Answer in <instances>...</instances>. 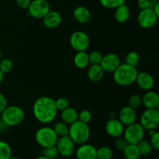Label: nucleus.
Wrapping results in <instances>:
<instances>
[{
  "mask_svg": "<svg viewBox=\"0 0 159 159\" xmlns=\"http://www.w3.org/2000/svg\"><path fill=\"white\" fill-rule=\"evenodd\" d=\"M57 111L55 102L49 96H40L33 105V114L38 122L48 124L55 120Z\"/></svg>",
  "mask_w": 159,
  "mask_h": 159,
  "instance_id": "nucleus-1",
  "label": "nucleus"
},
{
  "mask_svg": "<svg viewBox=\"0 0 159 159\" xmlns=\"http://www.w3.org/2000/svg\"><path fill=\"white\" fill-rule=\"evenodd\" d=\"M138 71L136 67L120 64L113 72V79L120 86H129L136 82Z\"/></svg>",
  "mask_w": 159,
  "mask_h": 159,
  "instance_id": "nucleus-2",
  "label": "nucleus"
},
{
  "mask_svg": "<svg viewBox=\"0 0 159 159\" xmlns=\"http://www.w3.org/2000/svg\"><path fill=\"white\" fill-rule=\"evenodd\" d=\"M68 136L75 144L80 145L87 143L90 138V129L89 124L76 120L69 125Z\"/></svg>",
  "mask_w": 159,
  "mask_h": 159,
  "instance_id": "nucleus-3",
  "label": "nucleus"
},
{
  "mask_svg": "<svg viewBox=\"0 0 159 159\" xmlns=\"http://www.w3.org/2000/svg\"><path fill=\"white\" fill-rule=\"evenodd\" d=\"M1 117L2 122L8 127H15L20 125L24 120L25 113L20 107L7 106L1 113Z\"/></svg>",
  "mask_w": 159,
  "mask_h": 159,
  "instance_id": "nucleus-4",
  "label": "nucleus"
},
{
  "mask_svg": "<svg viewBox=\"0 0 159 159\" xmlns=\"http://www.w3.org/2000/svg\"><path fill=\"white\" fill-rule=\"evenodd\" d=\"M57 139L58 137L52 127L48 126L40 127L35 133L36 141L43 148L56 145Z\"/></svg>",
  "mask_w": 159,
  "mask_h": 159,
  "instance_id": "nucleus-5",
  "label": "nucleus"
},
{
  "mask_svg": "<svg viewBox=\"0 0 159 159\" xmlns=\"http://www.w3.org/2000/svg\"><path fill=\"white\" fill-rule=\"evenodd\" d=\"M126 127L123 135L128 144H138L144 139L145 130L139 123L134 122Z\"/></svg>",
  "mask_w": 159,
  "mask_h": 159,
  "instance_id": "nucleus-6",
  "label": "nucleus"
},
{
  "mask_svg": "<svg viewBox=\"0 0 159 159\" xmlns=\"http://www.w3.org/2000/svg\"><path fill=\"white\" fill-rule=\"evenodd\" d=\"M139 124L144 130H155L159 125L158 109H146L141 114Z\"/></svg>",
  "mask_w": 159,
  "mask_h": 159,
  "instance_id": "nucleus-7",
  "label": "nucleus"
},
{
  "mask_svg": "<svg viewBox=\"0 0 159 159\" xmlns=\"http://www.w3.org/2000/svg\"><path fill=\"white\" fill-rule=\"evenodd\" d=\"M69 43L76 51H85L90 44L89 37L83 31H75L70 36Z\"/></svg>",
  "mask_w": 159,
  "mask_h": 159,
  "instance_id": "nucleus-8",
  "label": "nucleus"
},
{
  "mask_svg": "<svg viewBox=\"0 0 159 159\" xmlns=\"http://www.w3.org/2000/svg\"><path fill=\"white\" fill-rule=\"evenodd\" d=\"M27 9L29 15L35 19H43L51 10L47 0H31Z\"/></svg>",
  "mask_w": 159,
  "mask_h": 159,
  "instance_id": "nucleus-9",
  "label": "nucleus"
},
{
  "mask_svg": "<svg viewBox=\"0 0 159 159\" xmlns=\"http://www.w3.org/2000/svg\"><path fill=\"white\" fill-rule=\"evenodd\" d=\"M158 16L155 13L152 8L141 9L138 15V23L144 29H150L155 26L158 22Z\"/></svg>",
  "mask_w": 159,
  "mask_h": 159,
  "instance_id": "nucleus-10",
  "label": "nucleus"
},
{
  "mask_svg": "<svg viewBox=\"0 0 159 159\" xmlns=\"http://www.w3.org/2000/svg\"><path fill=\"white\" fill-rule=\"evenodd\" d=\"M55 146L57 147L59 155L63 158L72 156L75 152V144L68 135L58 138Z\"/></svg>",
  "mask_w": 159,
  "mask_h": 159,
  "instance_id": "nucleus-11",
  "label": "nucleus"
},
{
  "mask_svg": "<svg viewBox=\"0 0 159 159\" xmlns=\"http://www.w3.org/2000/svg\"><path fill=\"white\" fill-rule=\"evenodd\" d=\"M120 65V59L119 56L114 53H109L105 55H102V58L99 64L103 71L109 73H113Z\"/></svg>",
  "mask_w": 159,
  "mask_h": 159,
  "instance_id": "nucleus-12",
  "label": "nucleus"
},
{
  "mask_svg": "<svg viewBox=\"0 0 159 159\" xmlns=\"http://www.w3.org/2000/svg\"><path fill=\"white\" fill-rule=\"evenodd\" d=\"M124 125L118 119L111 118L105 125V130L107 134L112 138H119L122 136L124 131Z\"/></svg>",
  "mask_w": 159,
  "mask_h": 159,
  "instance_id": "nucleus-13",
  "label": "nucleus"
},
{
  "mask_svg": "<svg viewBox=\"0 0 159 159\" xmlns=\"http://www.w3.org/2000/svg\"><path fill=\"white\" fill-rule=\"evenodd\" d=\"M97 148L90 144H80L75 152L76 159H96Z\"/></svg>",
  "mask_w": 159,
  "mask_h": 159,
  "instance_id": "nucleus-14",
  "label": "nucleus"
},
{
  "mask_svg": "<svg viewBox=\"0 0 159 159\" xmlns=\"http://www.w3.org/2000/svg\"><path fill=\"white\" fill-rule=\"evenodd\" d=\"M137 113L134 109L131 108L129 106L122 107L120 109L118 114L119 120L124 124V126H128L133 123L136 122Z\"/></svg>",
  "mask_w": 159,
  "mask_h": 159,
  "instance_id": "nucleus-15",
  "label": "nucleus"
},
{
  "mask_svg": "<svg viewBox=\"0 0 159 159\" xmlns=\"http://www.w3.org/2000/svg\"><path fill=\"white\" fill-rule=\"evenodd\" d=\"M135 82H137L139 88L144 91L152 90V89L155 85V79L153 76L150 73L146 72V71L138 72Z\"/></svg>",
  "mask_w": 159,
  "mask_h": 159,
  "instance_id": "nucleus-16",
  "label": "nucleus"
},
{
  "mask_svg": "<svg viewBox=\"0 0 159 159\" xmlns=\"http://www.w3.org/2000/svg\"><path fill=\"white\" fill-rule=\"evenodd\" d=\"M62 21L61 15L57 11L50 10L43 18V25L48 29H54L60 26Z\"/></svg>",
  "mask_w": 159,
  "mask_h": 159,
  "instance_id": "nucleus-17",
  "label": "nucleus"
},
{
  "mask_svg": "<svg viewBox=\"0 0 159 159\" xmlns=\"http://www.w3.org/2000/svg\"><path fill=\"white\" fill-rule=\"evenodd\" d=\"M142 104L146 109H158L159 96L156 92L146 91L144 96L141 97Z\"/></svg>",
  "mask_w": 159,
  "mask_h": 159,
  "instance_id": "nucleus-18",
  "label": "nucleus"
},
{
  "mask_svg": "<svg viewBox=\"0 0 159 159\" xmlns=\"http://www.w3.org/2000/svg\"><path fill=\"white\" fill-rule=\"evenodd\" d=\"M73 17L78 23L85 24L91 20V12L85 6H77L73 11Z\"/></svg>",
  "mask_w": 159,
  "mask_h": 159,
  "instance_id": "nucleus-19",
  "label": "nucleus"
},
{
  "mask_svg": "<svg viewBox=\"0 0 159 159\" xmlns=\"http://www.w3.org/2000/svg\"><path fill=\"white\" fill-rule=\"evenodd\" d=\"M105 71L99 65H91L87 71L88 79L93 82H98L102 80Z\"/></svg>",
  "mask_w": 159,
  "mask_h": 159,
  "instance_id": "nucleus-20",
  "label": "nucleus"
},
{
  "mask_svg": "<svg viewBox=\"0 0 159 159\" xmlns=\"http://www.w3.org/2000/svg\"><path fill=\"white\" fill-rule=\"evenodd\" d=\"M114 12V18L119 23H125L130 19V12L128 6L125 3L116 7Z\"/></svg>",
  "mask_w": 159,
  "mask_h": 159,
  "instance_id": "nucleus-21",
  "label": "nucleus"
},
{
  "mask_svg": "<svg viewBox=\"0 0 159 159\" xmlns=\"http://www.w3.org/2000/svg\"><path fill=\"white\" fill-rule=\"evenodd\" d=\"M78 114L79 113L75 109L68 107L61 111V119L64 123L70 125L78 120Z\"/></svg>",
  "mask_w": 159,
  "mask_h": 159,
  "instance_id": "nucleus-22",
  "label": "nucleus"
},
{
  "mask_svg": "<svg viewBox=\"0 0 159 159\" xmlns=\"http://www.w3.org/2000/svg\"><path fill=\"white\" fill-rule=\"evenodd\" d=\"M75 66L79 69H85L89 65V55L86 51H77L73 59Z\"/></svg>",
  "mask_w": 159,
  "mask_h": 159,
  "instance_id": "nucleus-23",
  "label": "nucleus"
},
{
  "mask_svg": "<svg viewBox=\"0 0 159 159\" xmlns=\"http://www.w3.org/2000/svg\"><path fill=\"white\" fill-rule=\"evenodd\" d=\"M123 154L126 159H140L141 157L137 144H128L126 148L123 151Z\"/></svg>",
  "mask_w": 159,
  "mask_h": 159,
  "instance_id": "nucleus-24",
  "label": "nucleus"
},
{
  "mask_svg": "<svg viewBox=\"0 0 159 159\" xmlns=\"http://www.w3.org/2000/svg\"><path fill=\"white\" fill-rule=\"evenodd\" d=\"M52 128L58 138L68 135L69 126L65 124V123H64L63 121H58V122L55 123Z\"/></svg>",
  "mask_w": 159,
  "mask_h": 159,
  "instance_id": "nucleus-25",
  "label": "nucleus"
},
{
  "mask_svg": "<svg viewBox=\"0 0 159 159\" xmlns=\"http://www.w3.org/2000/svg\"><path fill=\"white\" fill-rule=\"evenodd\" d=\"M137 146H138V148L141 156H149L153 151V148H152L150 142L144 139L140 141L137 144Z\"/></svg>",
  "mask_w": 159,
  "mask_h": 159,
  "instance_id": "nucleus-26",
  "label": "nucleus"
},
{
  "mask_svg": "<svg viewBox=\"0 0 159 159\" xmlns=\"http://www.w3.org/2000/svg\"><path fill=\"white\" fill-rule=\"evenodd\" d=\"M113 150L108 146H102L99 148L96 152L97 159H111L113 158Z\"/></svg>",
  "mask_w": 159,
  "mask_h": 159,
  "instance_id": "nucleus-27",
  "label": "nucleus"
},
{
  "mask_svg": "<svg viewBox=\"0 0 159 159\" xmlns=\"http://www.w3.org/2000/svg\"><path fill=\"white\" fill-rule=\"evenodd\" d=\"M12 156V148L7 142L0 141V159H9Z\"/></svg>",
  "mask_w": 159,
  "mask_h": 159,
  "instance_id": "nucleus-28",
  "label": "nucleus"
},
{
  "mask_svg": "<svg viewBox=\"0 0 159 159\" xmlns=\"http://www.w3.org/2000/svg\"><path fill=\"white\" fill-rule=\"evenodd\" d=\"M141 57L140 54L136 51H130L126 55L125 57V63L131 66L136 67L139 64Z\"/></svg>",
  "mask_w": 159,
  "mask_h": 159,
  "instance_id": "nucleus-29",
  "label": "nucleus"
},
{
  "mask_svg": "<svg viewBox=\"0 0 159 159\" xmlns=\"http://www.w3.org/2000/svg\"><path fill=\"white\" fill-rule=\"evenodd\" d=\"M42 155L48 159H56L59 155L58 151L55 145L51 147L43 148L42 151Z\"/></svg>",
  "mask_w": 159,
  "mask_h": 159,
  "instance_id": "nucleus-30",
  "label": "nucleus"
},
{
  "mask_svg": "<svg viewBox=\"0 0 159 159\" xmlns=\"http://www.w3.org/2000/svg\"><path fill=\"white\" fill-rule=\"evenodd\" d=\"M99 2L107 9H116L125 3V0H99Z\"/></svg>",
  "mask_w": 159,
  "mask_h": 159,
  "instance_id": "nucleus-31",
  "label": "nucleus"
},
{
  "mask_svg": "<svg viewBox=\"0 0 159 159\" xmlns=\"http://www.w3.org/2000/svg\"><path fill=\"white\" fill-rule=\"evenodd\" d=\"M13 68V63L9 58H1L0 60V70L3 74L9 73Z\"/></svg>",
  "mask_w": 159,
  "mask_h": 159,
  "instance_id": "nucleus-32",
  "label": "nucleus"
},
{
  "mask_svg": "<svg viewBox=\"0 0 159 159\" xmlns=\"http://www.w3.org/2000/svg\"><path fill=\"white\" fill-rule=\"evenodd\" d=\"M142 104V99H141V96H139L138 94H133L132 96H130L128 99V106L131 108L138 109V107H141Z\"/></svg>",
  "mask_w": 159,
  "mask_h": 159,
  "instance_id": "nucleus-33",
  "label": "nucleus"
},
{
  "mask_svg": "<svg viewBox=\"0 0 159 159\" xmlns=\"http://www.w3.org/2000/svg\"><path fill=\"white\" fill-rule=\"evenodd\" d=\"M89 61L91 65H99L102 58V54L98 51H93L88 54Z\"/></svg>",
  "mask_w": 159,
  "mask_h": 159,
  "instance_id": "nucleus-34",
  "label": "nucleus"
},
{
  "mask_svg": "<svg viewBox=\"0 0 159 159\" xmlns=\"http://www.w3.org/2000/svg\"><path fill=\"white\" fill-rule=\"evenodd\" d=\"M92 118H93V115H92L91 112L88 110H82L78 114V120L85 123V124H89V123L92 120Z\"/></svg>",
  "mask_w": 159,
  "mask_h": 159,
  "instance_id": "nucleus-35",
  "label": "nucleus"
},
{
  "mask_svg": "<svg viewBox=\"0 0 159 159\" xmlns=\"http://www.w3.org/2000/svg\"><path fill=\"white\" fill-rule=\"evenodd\" d=\"M54 102H55L56 108H57V110H61V111L64 109L69 107V101H68V99L67 98L60 97L56 99V100H54Z\"/></svg>",
  "mask_w": 159,
  "mask_h": 159,
  "instance_id": "nucleus-36",
  "label": "nucleus"
},
{
  "mask_svg": "<svg viewBox=\"0 0 159 159\" xmlns=\"http://www.w3.org/2000/svg\"><path fill=\"white\" fill-rule=\"evenodd\" d=\"M115 147L120 152H122L126 148V147L127 146L128 143L127 142V141L125 140V138L124 137L120 136L119 138H116V141H115Z\"/></svg>",
  "mask_w": 159,
  "mask_h": 159,
  "instance_id": "nucleus-37",
  "label": "nucleus"
},
{
  "mask_svg": "<svg viewBox=\"0 0 159 159\" xmlns=\"http://www.w3.org/2000/svg\"><path fill=\"white\" fill-rule=\"evenodd\" d=\"M150 138V144H152V148L155 150L158 151L159 150V133L158 131L155 132L152 135H151Z\"/></svg>",
  "mask_w": 159,
  "mask_h": 159,
  "instance_id": "nucleus-38",
  "label": "nucleus"
},
{
  "mask_svg": "<svg viewBox=\"0 0 159 159\" xmlns=\"http://www.w3.org/2000/svg\"><path fill=\"white\" fill-rule=\"evenodd\" d=\"M16 2L20 9H27L30 4L31 0H16Z\"/></svg>",
  "mask_w": 159,
  "mask_h": 159,
  "instance_id": "nucleus-39",
  "label": "nucleus"
},
{
  "mask_svg": "<svg viewBox=\"0 0 159 159\" xmlns=\"http://www.w3.org/2000/svg\"><path fill=\"white\" fill-rule=\"evenodd\" d=\"M137 4L141 10L148 9V8H150V0H138Z\"/></svg>",
  "mask_w": 159,
  "mask_h": 159,
  "instance_id": "nucleus-40",
  "label": "nucleus"
},
{
  "mask_svg": "<svg viewBox=\"0 0 159 159\" xmlns=\"http://www.w3.org/2000/svg\"><path fill=\"white\" fill-rule=\"evenodd\" d=\"M7 107V99L3 94L0 93V114Z\"/></svg>",
  "mask_w": 159,
  "mask_h": 159,
  "instance_id": "nucleus-41",
  "label": "nucleus"
},
{
  "mask_svg": "<svg viewBox=\"0 0 159 159\" xmlns=\"http://www.w3.org/2000/svg\"><path fill=\"white\" fill-rule=\"evenodd\" d=\"M152 9H153V11L155 12V13L159 17V2L158 1L155 3V6H154Z\"/></svg>",
  "mask_w": 159,
  "mask_h": 159,
  "instance_id": "nucleus-42",
  "label": "nucleus"
},
{
  "mask_svg": "<svg viewBox=\"0 0 159 159\" xmlns=\"http://www.w3.org/2000/svg\"><path fill=\"white\" fill-rule=\"evenodd\" d=\"M8 126L6 124H5L4 123H2L1 125H0V133H3V132H6L7 130Z\"/></svg>",
  "mask_w": 159,
  "mask_h": 159,
  "instance_id": "nucleus-43",
  "label": "nucleus"
},
{
  "mask_svg": "<svg viewBox=\"0 0 159 159\" xmlns=\"http://www.w3.org/2000/svg\"><path fill=\"white\" fill-rule=\"evenodd\" d=\"M3 79H4V74H3V73L1 71V70H0V84L2 82Z\"/></svg>",
  "mask_w": 159,
  "mask_h": 159,
  "instance_id": "nucleus-44",
  "label": "nucleus"
},
{
  "mask_svg": "<svg viewBox=\"0 0 159 159\" xmlns=\"http://www.w3.org/2000/svg\"><path fill=\"white\" fill-rule=\"evenodd\" d=\"M35 159H48V158H47L46 157H44V156H43V155H40V156H38V157H37V158H36Z\"/></svg>",
  "mask_w": 159,
  "mask_h": 159,
  "instance_id": "nucleus-45",
  "label": "nucleus"
},
{
  "mask_svg": "<svg viewBox=\"0 0 159 159\" xmlns=\"http://www.w3.org/2000/svg\"><path fill=\"white\" fill-rule=\"evenodd\" d=\"M63 159H76V158H72V157H71V156H70V157H65V158H64Z\"/></svg>",
  "mask_w": 159,
  "mask_h": 159,
  "instance_id": "nucleus-46",
  "label": "nucleus"
},
{
  "mask_svg": "<svg viewBox=\"0 0 159 159\" xmlns=\"http://www.w3.org/2000/svg\"><path fill=\"white\" fill-rule=\"evenodd\" d=\"M9 159H20V158H17V157H12V156H11L10 158H9Z\"/></svg>",
  "mask_w": 159,
  "mask_h": 159,
  "instance_id": "nucleus-47",
  "label": "nucleus"
},
{
  "mask_svg": "<svg viewBox=\"0 0 159 159\" xmlns=\"http://www.w3.org/2000/svg\"><path fill=\"white\" fill-rule=\"evenodd\" d=\"M2 123V117H1V114H0V125H1V124Z\"/></svg>",
  "mask_w": 159,
  "mask_h": 159,
  "instance_id": "nucleus-48",
  "label": "nucleus"
},
{
  "mask_svg": "<svg viewBox=\"0 0 159 159\" xmlns=\"http://www.w3.org/2000/svg\"><path fill=\"white\" fill-rule=\"evenodd\" d=\"M1 58H2V51L1 50H0V60H1Z\"/></svg>",
  "mask_w": 159,
  "mask_h": 159,
  "instance_id": "nucleus-49",
  "label": "nucleus"
},
{
  "mask_svg": "<svg viewBox=\"0 0 159 159\" xmlns=\"http://www.w3.org/2000/svg\"><path fill=\"white\" fill-rule=\"evenodd\" d=\"M155 159H159L158 158H155Z\"/></svg>",
  "mask_w": 159,
  "mask_h": 159,
  "instance_id": "nucleus-50",
  "label": "nucleus"
},
{
  "mask_svg": "<svg viewBox=\"0 0 159 159\" xmlns=\"http://www.w3.org/2000/svg\"><path fill=\"white\" fill-rule=\"evenodd\" d=\"M96 159H97V158H96Z\"/></svg>",
  "mask_w": 159,
  "mask_h": 159,
  "instance_id": "nucleus-51",
  "label": "nucleus"
}]
</instances>
